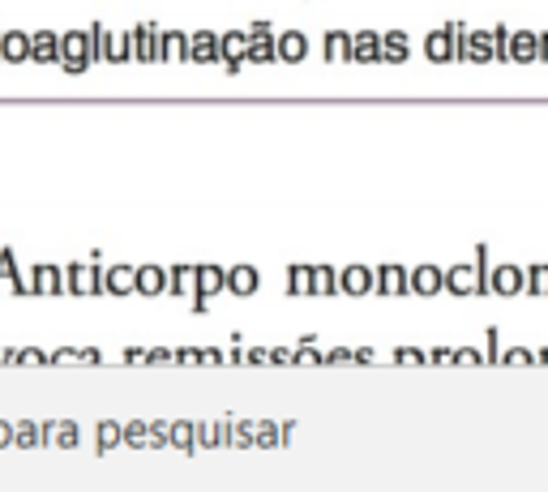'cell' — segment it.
I'll list each match as a JSON object with an SVG mask.
<instances>
[{"instance_id": "obj_10", "label": "cell", "mask_w": 548, "mask_h": 492, "mask_svg": "<svg viewBox=\"0 0 548 492\" xmlns=\"http://www.w3.org/2000/svg\"><path fill=\"white\" fill-rule=\"evenodd\" d=\"M137 287H142L146 296H154V291H163V270H154V265H146V270H137Z\"/></svg>"}, {"instance_id": "obj_6", "label": "cell", "mask_w": 548, "mask_h": 492, "mask_svg": "<svg viewBox=\"0 0 548 492\" xmlns=\"http://www.w3.org/2000/svg\"><path fill=\"white\" fill-rule=\"evenodd\" d=\"M158 56H168V61H189V39L185 34H158Z\"/></svg>"}, {"instance_id": "obj_5", "label": "cell", "mask_w": 548, "mask_h": 492, "mask_svg": "<svg viewBox=\"0 0 548 492\" xmlns=\"http://www.w3.org/2000/svg\"><path fill=\"white\" fill-rule=\"evenodd\" d=\"M61 34H51V30H39L35 34V47H30V56L39 61V65H47V61H61Z\"/></svg>"}, {"instance_id": "obj_2", "label": "cell", "mask_w": 548, "mask_h": 492, "mask_svg": "<svg viewBox=\"0 0 548 492\" xmlns=\"http://www.w3.org/2000/svg\"><path fill=\"white\" fill-rule=\"evenodd\" d=\"M189 61H210V65H218V61H223V34H210V30L193 34V39H189Z\"/></svg>"}, {"instance_id": "obj_13", "label": "cell", "mask_w": 548, "mask_h": 492, "mask_svg": "<svg viewBox=\"0 0 548 492\" xmlns=\"http://www.w3.org/2000/svg\"><path fill=\"white\" fill-rule=\"evenodd\" d=\"M99 446H116V424H103L99 428Z\"/></svg>"}, {"instance_id": "obj_3", "label": "cell", "mask_w": 548, "mask_h": 492, "mask_svg": "<svg viewBox=\"0 0 548 492\" xmlns=\"http://www.w3.org/2000/svg\"><path fill=\"white\" fill-rule=\"evenodd\" d=\"M30 47H35V39H30V34L9 30V34H0V61L18 65V61H26V56H30Z\"/></svg>"}, {"instance_id": "obj_1", "label": "cell", "mask_w": 548, "mask_h": 492, "mask_svg": "<svg viewBox=\"0 0 548 492\" xmlns=\"http://www.w3.org/2000/svg\"><path fill=\"white\" fill-rule=\"evenodd\" d=\"M90 61H94L90 34H65V39H61V65H65L69 73H82Z\"/></svg>"}, {"instance_id": "obj_12", "label": "cell", "mask_w": 548, "mask_h": 492, "mask_svg": "<svg viewBox=\"0 0 548 492\" xmlns=\"http://www.w3.org/2000/svg\"><path fill=\"white\" fill-rule=\"evenodd\" d=\"M35 279H39V287H47V291H56V283H61V275H56V270H47V265L39 270Z\"/></svg>"}, {"instance_id": "obj_9", "label": "cell", "mask_w": 548, "mask_h": 492, "mask_svg": "<svg viewBox=\"0 0 548 492\" xmlns=\"http://www.w3.org/2000/svg\"><path fill=\"white\" fill-rule=\"evenodd\" d=\"M279 56H283V61H300V56H304V34H296V30L283 34V39H279Z\"/></svg>"}, {"instance_id": "obj_11", "label": "cell", "mask_w": 548, "mask_h": 492, "mask_svg": "<svg viewBox=\"0 0 548 492\" xmlns=\"http://www.w3.org/2000/svg\"><path fill=\"white\" fill-rule=\"evenodd\" d=\"M133 283H137V270H129V265H116L112 275H107V287H112V291H125Z\"/></svg>"}, {"instance_id": "obj_7", "label": "cell", "mask_w": 548, "mask_h": 492, "mask_svg": "<svg viewBox=\"0 0 548 492\" xmlns=\"http://www.w3.org/2000/svg\"><path fill=\"white\" fill-rule=\"evenodd\" d=\"M253 287H257V275L249 265H240V270H232L228 275V291H236V296H253Z\"/></svg>"}, {"instance_id": "obj_8", "label": "cell", "mask_w": 548, "mask_h": 492, "mask_svg": "<svg viewBox=\"0 0 548 492\" xmlns=\"http://www.w3.org/2000/svg\"><path fill=\"white\" fill-rule=\"evenodd\" d=\"M218 287H223V270L201 265V270H197V291H201V296H210V291H218Z\"/></svg>"}, {"instance_id": "obj_4", "label": "cell", "mask_w": 548, "mask_h": 492, "mask_svg": "<svg viewBox=\"0 0 548 492\" xmlns=\"http://www.w3.org/2000/svg\"><path fill=\"white\" fill-rule=\"evenodd\" d=\"M133 56H137V61H154V56H158V30H154L150 22L133 30Z\"/></svg>"}]
</instances>
